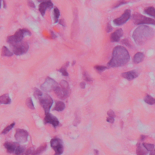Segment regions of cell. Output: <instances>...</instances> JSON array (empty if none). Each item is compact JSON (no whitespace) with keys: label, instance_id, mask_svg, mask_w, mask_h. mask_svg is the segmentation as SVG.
<instances>
[{"label":"cell","instance_id":"cell-1","mask_svg":"<svg viewBox=\"0 0 155 155\" xmlns=\"http://www.w3.org/2000/svg\"><path fill=\"white\" fill-rule=\"evenodd\" d=\"M130 60V55L127 50L121 45H118L113 50L112 58L108 62L109 67H118L126 65Z\"/></svg>","mask_w":155,"mask_h":155},{"label":"cell","instance_id":"cell-2","mask_svg":"<svg viewBox=\"0 0 155 155\" xmlns=\"http://www.w3.org/2000/svg\"><path fill=\"white\" fill-rule=\"evenodd\" d=\"M154 32L152 28L142 25L136 29L133 34V38L137 45H143L154 36Z\"/></svg>","mask_w":155,"mask_h":155},{"label":"cell","instance_id":"cell-3","mask_svg":"<svg viewBox=\"0 0 155 155\" xmlns=\"http://www.w3.org/2000/svg\"><path fill=\"white\" fill-rule=\"evenodd\" d=\"M25 35H31L30 31L27 29H19L13 35L9 36L7 38V42L11 45L22 42V40Z\"/></svg>","mask_w":155,"mask_h":155},{"label":"cell","instance_id":"cell-4","mask_svg":"<svg viewBox=\"0 0 155 155\" xmlns=\"http://www.w3.org/2000/svg\"><path fill=\"white\" fill-rule=\"evenodd\" d=\"M4 146L7 152L15 155H23L25 152V148L21 146L18 143L6 142L4 143Z\"/></svg>","mask_w":155,"mask_h":155},{"label":"cell","instance_id":"cell-5","mask_svg":"<svg viewBox=\"0 0 155 155\" xmlns=\"http://www.w3.org/2000/svg\"><path fill=\"white\" fill-rule=\"evenodd\" d=\"M132 20L135 24L139 25V24H150L155 25V20L144 16L142 14L139 13L137 12L135 13L133 15Z\"/></svg>","mask_w":155,"mask_h":155},{"label":"cell","instance_id":"cell-6","mask_svg":"<svg viewBox=\"0 0 155 155\" xmlns=\"http://www.w3.org/2000/svg\"><path fill=\"white\" fill-rule=\"evenodd\" d=\"M39 102L46 113H49L50 108L53 104V99L48 94H44L41 97H38Z\"/></svg>","mask_w":155,"mask_h":155},{"label":"cell","instance_id":"cell-7","mask_svg":"<svg viewBox=\"0 0 155 155\" xmlns=\"http://www.w3.org/2000/svg\"><path fill=\"white\" fill-rule=\"evenodd\" d=\"M12 48L13 50V53L16 55H21L27 52L29 49V46L27 42H21L12 45Z\"/></svg>","mask_w":155,"mask_h":155},{"label":"cell","instance_id":"cell-8","mask_svg":"<svg viewBox=\"0 0 155 155\" xmlns=\"http://www.w3.org/2000/svg\"><path fill=\"white\" fill-rule=\"evenodd\" d=\"M58 86V83L54 80L52 79L51 78L48 77L44 83L41 86V88L45 92H49L52 90H54Z\"/></svg>","mask_w":155,"mask_h":155},{"label":"cell","instance_id":"cell-9","mask_svg":"<svg viewBox=\"0 0 155 155\" xmlns=\"http://www.w3.org/2000/svg\"><path fill=\"white\" fill-rule=\"evenodd\" d=\"M50 145L54 150L55 155H61L63 152L64 148L61 141L58 138H53L50 141Z\"/></svg>","mask_w":155,"mask_h":155},{"label":"cell","instance_id":"cell-10","mask_svg":"<svg viewBox=\"0 0 155 155\" xmlns=\"http://www.w3.org/2000/svg\"><path fill=\"white\" fill-rule=\"evenodd\" d=\"M73 21L72 25V30H71V36L72 38L76 37L78 34V30L79 29V20L78 16V10L77 9L75 8L73 10Z\"/></svg>","mask_w":155,"mask_h":155},{"label":"cell","instance_id":"cell-11","mask_svg":"<svg viewBox=\"0 0 155 155\" xmlns=\"http://www.w3.org/2000/svg\"><path fill=\"white\" fill-rule=\"evenodd\" d=\"M29 133L28 132L23 129H17L16 132H15V137L16 141L18 143L23 144L27 142L28 139Z\"/></svg>","mask_w":155,"mask_h":155},{"label":"cell","instance_id":"cell-12","mask_svg":"<svg viewBox=\"0 0 155 155\" xmlns=\"http://www.w3.org/2000/svg\"><path fill=\"white\" fill-rule=\"evenodd\" d=\"M131 17V11L130 9H127L124 13L119 18L113 20V23L116 26H121L126 23Z\"/></svg>","mask_w":155,"mask_h":155},{"label":"cell","instance_id":"cell-13","mask_svg":"<svg viewBox=\"0 0 155 155\" xmlns=\"http://www.w3.org/2000/svg\"><path fill=\"white\" fill-rule=\"evenodd\" d=\"M53 91L58 97L61 99H66L70 95L69 89H64L58 86L55 88Z\"/></svg>","mask_w":155,"mask_h":155},{"label":"cell","instance_id":"cell-14","mask_svg":"<svg viewBox=\"0 0 155 155\" xmlns=\"http://www.w3.org/2000/svg\"><path fill=\"white\" fill-rule=\"evenodd\" d=\"M44 121L45 124H51L54 127H56L59 124V122L58 119L53 115L49 113L45 114Z\"/></svg>","mask_w":155,"mask_h":155},{"label":"cell","instance_id":"cell-15","mask_svg":"<svg viewBox=\"0 0 155 155\" xmlns=\"http://www.w3.org/2000/svg\"><path fill=\"white\" fill-rule=\"evenodd\" d=\"M53 4L52 2L50 1H43L42 2L39 6V11L41 13L42 16H44L45 12L47 9H50L53 7Z\"/></svg>","mask_w":155,"mask_h":155},{"label":"cell","instance_id":"cell-16","mask_svg":"<svg viewBox=\"0 0 155 155\" xmlns=\"http://www.w3.org/2000/svg\"><path fill=\"white\" fill-rule=\"evenodd\" d=\"M121 76L129 81H131L133 80L139 76V73L135 70H131V71H129V72H124L121 74Z\"/></svg>","mask_w":155,"mask_h":155},{"label":"cell","instance_id":"cell-17","mask_svg":"<svg viewBox=\"0 0 155 155\" xmlns=\"http://www.w3.org/2000/svg\"><path fill=\"white\" fill-rule=\"evenodd\" d=\"M123 30L121 29H118L116 31L111 34L110 35V41L112 42H118L120 40V38L123 35Z\"/></svg>","mask_w":155,"mask_h":155},{"label":"cell","instance_id":"cell-18","mask_svg":"<svg viewBox=\"0 0 155 155\" xmlns=\"http://www.w3.org/2000/svg\"><path fill=\"white\" fill-rule=\"evenodd\" d=\"M144 59V55L143 52H137L136 53L133 57V61L135 64H139L141 63V62Z\"/></svg>","mask_w":155,"mask_h":155},{"label":"cell","instance_id":"cell-19","mask_svg":"<svg viewBox=\"0 0 155 155\" xmlns=\"http://www.w3.org/2000/svg\"><path fill=\"white\" fill-rule=\"evenodd\" d=\"M66 108L65 104L62 101H57L55 104V106L53 108V110H56L57 112H62Z\"/></svg>","mask_w":155,"mask_h":155},{"label":"cell","instance_id":"cell-20","mask_svg":"<svg viewBox=\"0 0 155 155\" xmlns=\"http://www.w3.org/2000/svg\"><path fill=\"white\" fill-rule=\"evenodd\" d=\"M11 102V99L8 94H4L0 96V104H9Z\"/></svg>","mask_w":155,"mask_h":155},{"label":"cell","instance_id":"cell-21","mask_svg":"<svg viewBox=\"0 0 155 155\" xmlns=\"http://www.w3.org/2000/svg\"><path fill=\"white\" fill-rule=\"evenodd\" d=\"M148 153V151L144 147L143 145H141L139 144H137L136 148L137 155H146Z\"/></svg>","mask_w":155,"mask_h":155},{"label":"cell","instance_id":"cell-22","mask_svg":"<svg viewBox=\"0 0 155 155\" xmlns=\"http://www.w3.org/2000/svg\"><path fill=\"white\" fill-rule=\"evenodd\" d=\"M47 148V144H43L41 145L37 150H35L32 155H39Z\"/></svg>","mask_w":155,"mask_h":155},{"label":"cell","instance_id":"cell-23","mask_svg":"<svg viewBox=\"0 0 155 155\" xmlns=\"http://www.w3.org/2000/svg\"><path fill=\"white\" fill-rule=\"evenodd\" d=\"M13 53L10 52L6 46H3L1 49V56H7V57H10L13 56Z\"/></svg>","mask_w":155,"mask_h":155},{"label":"cell","instance_id":"cell-24","mask_svg":"<svg viewBox=\"0 0 155 155\" xmlns=\"http://www.w3.org/2000/svg\"><path fill=\"white\" fill-rule=\"evenodd\" d=\"M69 65V62H67L66 63H65L63 67H62L59 70V72H61L62 73V75H63V76H69V73L67 71V68L68 67Z\"/></svg>","mask_w":155,"mask_h":155},{"label":"cell","instance_id":"cell-25","mask_svg":"<svg viewBox=\"0 0 155 155\" xmlns=\"http://www.w3.org/2000/svg\"><path fill=\"white\" fill-rule=\"evenodd\" d=\"M144 12L150 16L155 18V8L153 7H148L144 10Z\"/></svg>","mask_w":155,"mask_h":155},{"label":"cell","instance_id":"cell-26","mask_svg":"<svg viewBox=\"0 0 155 155\" xmlns=\"http://www.w3.org/2000/svg\"><path fill=\"white\" fill-rule=\"evenodd\" d=\"M144 101L149 105L155 104V99L149 95H147L144 98Z\"/></svg>","mask_w":155,"mask_h":155},{"label":"cell","instance_id":"cell-27","mask_svg":"<svg viewBox=\"0 0 155 155\" xmlns=\"http://www.w3.org/2000/svg\"><path fill=\"white\" fill-rule=\"evenodd\" d=\"M26 104L27 106L29 108H30V109H32V110H34V109H35V106H34V103H33V101H32V98H28L26 99Z\"/></svg>","mask_w":155,"mask_h":155},{"label":"cell","instance_id":"cell-28","mask_svg":"<svg viewBox=\"0 0 155 155\" xmlns=\"http://www.w3.org/2000/svg\"><path fill=\"white\" fill-rule=\"evenodd\" d=\"M54 19H55V23H57L58 22V20H59V17L60 16V12L59 9L57 7H55L54 9Z\"/></svg>","mask_w":155,"mask_h":155},{"label":"cell","instance_id":"cell-29","mask_svg":"<svg viewBox=\"0 0 155 155\" xmlns=\"http://www.w3.org/2000/svg\"><path fill=\"white\" fill-rule=\"evenodd\" d=\"M75 118L74 119L73 121V126H78V124H79V123L81 122V116H80V114L78 112H76V115H75Z\"/></svg>","mask_w":155,"mask_h":155},{"label":"cell","instance_id":"cell-30","mask_svg":"<svg viewBox=\"0 0 155 155\" xmlns=\"http://www.w3.org/2000/svg\"><path fill=\"white\" fill-rule=\"evenodd\" d=\"M143 145L144 147L148 151H152L154 148V145L152 144H148V143H143Z\"/></svg>","mask_w":155,"mask_h":155},{"label":"cell","instance_id":"cell-31","mask_svg":"<svg viewBox=\"0 0 155 155\" xmlns=\"http://www.w3.org/2000/svg\"><path fill=\"white\" fill-rule=\"evenodd\" d=\"M15 122H13L12 124H11L10 125V126H7L3 131H2V132H1V133L2 134H6V133H7L8 132H9L10 130H11V129L15 126Z\"/></svg>","mask_w":155,"mask_h":155},{"label":"cell","instance_id":"cell-32","mask_svg":"<svg viewBox=\"0 0 155 155\" xmlns=\"http://www.w3.org/2000/svg\"><path fill=\"white\" fill-rule=\"evenodd\" d=\"M60 86L61 88H63L64 89H69V85L68 83L65 80H62L60 82Z\"/></svg>","mask_w":155,"mask_h":155},{"label":"cell","instance_id":"cell-33","mask_svg":"<svg viewBox=\"0 0 155 155\" xmlns=\"http://www.w3.org/2000/svg\"><path fill=\"white\" fill-rule=\"evenodd\" d=\"M95 69L99 72H102L104 71L105 70H106L107 67L105 66H95Z\"/></svg>","mask_w":155,"mask_h":155},{"label":"cell","instance_id":"cell-34","mask_svg":"<svg viewBox=\"0 0 155 155\" xmlns=\"http://www.w3.org/2000/svg\"><path fill=\"white\" fill-rule=\"evenodd\" d=\"M84 80L87 82H91L93 81V79L88 75L87 72H84Z\"/></svg>","mask_w":155,"mask_h":155},{"label":"cell","instance_id":"cell-35","mask_svg":"<svg viewBox=\"0 0 155 155\" xmlns=\"http://www.w3.org/2000/svg\"><path fill=\"white\" fill-rule=\"evenodd\" d=\"M34 94L38 97H41L43 95L42 91L41 90H39V89L37 88H34Z\"/></svg>","mask_w":155,"mask_h":155},{"label":"cell","instance_id":"cell-36","mask_svg":"<svg viewBox=\"0 0 155 155\" xmlns=\"http://www.w3.org/2000/svg\"><path fill=\"white\" fill-rule=\"evenodd\" d=\"M126 3H127V2H126V1H119L117 2V3L113 6V8L118 7H119V6H122V5L124 4H126Z\"/></svg>","mask_w":155,"mask_h":155},{"label":"cell","instance_id":"cell-37","mask_svg":"<svg viewBox=\"0 0 155 155\" xmlns=\"http://www.w3.org/2000/svg\"><path fill=\"white\" fill-rule=\"evenodd\" d=\"M106 32H107V33H109V32H110L111 31L113 30V27H112V26H111V24H110V23H108L107 24V26H106Z\"/></svg>","mask_w":155,"mask_h":155},{"label":"cell","instance_id":"cell-38","mask_svg":"<svg viewBox=\"0 0 155 155\" xmlns=\"http://www.w3.org/2000/svg\"><path fill=\"white\" fill-rule=\"evenodd\" d=\"M107 115H108V117H110V118H115V114L112 110H109L108 111Z\"/></svg>","mask_w":155,"mask_h":155},{"label":"cell","instance_id":"cell-39","mask_svg":"<svg viewBox=\"0 0 155 155\" xmlns=\"http://www.w3.org/2000/svg\"><path fill=\"white\" fill-rule=\"evenodd\" d=\"M35 150L34 149V148H30L28 150H26V155H29V154H33Z\"/></svg>","mask_w":155,"mask_h":155},{"label":"cell","instance_id":"cell-40","mask_svg":"<svg viewBox=\"0 0 155 155\" xmlns=\"http://www.w3.org/2000/svg\"><path fill=\"white\" fill-rule=\"evenodd\" d=\"M122 42L124 44H125V45H127L128 47H131V45L130 44V43H129V41H128L127 39H124V40L122 41Z\"/></svg>","mask_w":155,"mask_h":155},{"label":"cell","instance_id":"cell-41","mask_svg":"<svg viewBox=\"0 0 155 155\" xmlns=\"http://www.w3.org/2000/svg\"><path fill=\"white\" fill-rule=\"evenodd\" d=\"M27 3H28V6L30 7H31V8H35V4L34 3L33 1H29L27 2Z\"/></svg>","mask_w":155,"mask_h":155},{"label":"cell","instance_id":"cell-42","mask_svg":"<svg viewBox=\"0 0 155 155\" xmlns=\"http://www.w3.org/2000/svg\"><path fill=\"white\" fill-rule=\"evenodd\" d=\"M107 121L108 122H110V123L113 124V123L114 122V121H115V119L113 118L107 117Z\"/></svg>","mask_w":155,"mask_h":155},{"label":"cell","instance_id":"cell-43","mask_svg":"<svg viewBox=\"0 0 155 155\" xmlns=\"http://www.w3.org/2000/svg\"><path fill=\"white\" fill-rule=\"evenodd\" d=\"M80 87L81 88H86V83L85 82H81L80 83Z\"/></svg>","mask_w":155,"mask_h":155},{"label":"cell","instance_id":"cell-44","mask_svg":"<svg viewBox=\"0 0 155 155\" xmlns=\"http://www.w3.org/2000/svg\"><path fill=\"white\" fill-rule=\"evenodd\" d=\"M60 24H61V25H63V26H65V25H64L65 23H64V20H63V19L60 20Z\"/></svg>","mask_w":155,"mask_h":155},{"label":"cell","instance_id":"cell-45","mask_svg":"<svg viewBox=\"0 0 155 155\" xmlns=\"http://www.w3.org/2000/svg\"><path fill=\"white\" fill-rule=\"evenodd\" d=\"M145 137H146L145 136H144V135H141V141H143Z\"/></svg>","mask_w":155,"mask_h":155},{"label":"cell","instance_id":"cell-46","mask_svg":"<svg viewBox=\"0 0 155 155\" xmlns=\"http://www.w3.org/2000/svg\"><path fill=\"white\" fill-rule=\"evenodd\" d=\"M150 155H155V151H154V152H153V151H151V152L150 153Z\"/></svg>","mask_w":155,"mask_h":155},{"label":"cell","instance_id":"cell-47","mask_svg":"<svg viewBox=\"0 0 155 155\" xmlns=\"http://www.w3.org/2000/svg\"><path fill=\"white\" fill-rule=\"evenodd\" d=\"M3 3H4V7L6 8V3H5V1H3Z\"/></svg>","mask_w":155,"mask_h":155},{"label":"cell","instance_id":"cell-48","mask_svg":"<svg viewBox=\"0 0 155 155\" xmlns=\"http://www.w3.org/2000/svg\"><path fill=\"white\" fill-rule=\"evenodd\" d=\"M75 63H76V61H74L73 62V64H72V65L73 66V65H74Z\"/></svg>","mask_w":155,"mask_h":155},{"label":"cell","instance_id":"cell-49","mask_svg":"<svg viewBox=\"0 0 155 155\" xmlns=\"http://www.w3.org/2000/svg\"><path fill=\"white\" fill-rule=\"evenodd\" d=\"M1 7V1H0V8Z\"/></svg>","mask_w":155,"mask_h":155},{"label":"cell","instance_id":"cell-50","mask_svg":"<svg viewBox=\"0 0 155 155\" xmlns=\"http://www.w3.org/2000/svg\"><path fill=\"white\" fill-rule=\"evenodd\" d=\"M154 151H155V149H154Z\"/></svg>","mask_w":155,"mask_h":155}]
</instances>
